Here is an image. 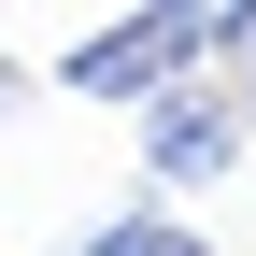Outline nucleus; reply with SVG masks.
Returning a JSON list of instances; mask_svg holds the SVG:
<instances>
[{"mask_svg": "<svg viewBox=\"0 0 256 256\" xmlns=\"http://www.w3.org/2000/svg\"><path fill=\"white\" fill-rule=\"evenodd\" d=\"M57 86H72V100H128V114H142V100H171V86H200V57H185V43H171V14L142 0V14H114L100 43L57 57Z\"/></svg>", "mask_w": 256, "mask_h": 256, "instance_id": "obj_1", "label": "nucleus"}, {"mask_svg": "<svg viewBox=\"0 0 256 256\" xmlns=\"http://www.w3.org/2000/svg\"><path fill=\"white\" fill-rule=\"evenodd\" d=\"M242 156V100L228 86H171V100H142V185L171 200V185H214Z\"/></svg>", "mask_w": 256, "mask_h": 256, "instance_id": "obj_2", "label": "nucleus"}, {"mask_svg": "<svg viewBox=\"0 0 256 256\" xmlns=\"http://www.w3.org/2000/svg\"><path fill=\"white\" fill-rule=\"evenodd\" d=\"M185 242H200V228H185V214H171V200H128V214H114V228H86L72 256H185Z\"/></svg>", "mask_w": 256, "mask_h": 256, "instance_id": "obj_3", "label": "nucleus"}, {"mask_svg": "<svg viewBox=\"0 0 256 256\" xmlns=\"http://www.w3.org/2000/svg\"><path fill=\"white\" fill-rule=\"evenodd\" d=\"M156 14H171V43H185V57H228L242 28H256V0H156Z\"/></svg>", "mask_w": 256, "mask_h": 256, "instance_id": "obj_4", "label": "nucleus"}, {"mask_svg": "<svg viewBox=\"0 0 256 256\" xmlns=\"http://www.w3.org/2000/svg\"><path fill=\"white\" fill-rule=\"evenodd\" d=\"M228 100H242V128H256V28L228 43Z\"/></svg>", "mask_w": 256, "mask_h": 256, "instance_id": "obj_5", "label": "nucleus"}, {"mask_svg": "<svg viewBox=\"0 0 256 256\" xmlns=\"http://www.w3.org/2000/svg\"><path fill=\"white\" fill-rule=\"evenodd\" d=\"M14 114H28V72H14V57H0V128H14Z\"/></svg>", "mask_w": 256, "mask_h": 256, "instance_id": "obj_6", "label": "nucleus"}, {"mask_svg": "<svg viewBox=\"0 0 256 256\" xmlns=\"http://www.w3.org/2000/svg\"><path fill=\"white\" fill-rule=\"evenodd\" d=\"M185 256H214V242H185Z\"/></svg>", "mask_w": 256, "mask_h": 256, "instance_id": "obj_7", "label": "nucleus"}]
</instances>
